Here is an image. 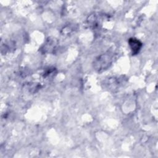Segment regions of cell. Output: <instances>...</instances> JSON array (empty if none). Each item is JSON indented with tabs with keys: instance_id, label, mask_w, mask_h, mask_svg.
Returning <instances> with one entry per match:
<instances>
[{
	"instance_id": "6da1fadb",
	"label": "cell",
	"mask_w": 158,
	"mask_h": 158,
	"mask_svg": "<svg viewBox=\"0 0 158 158\" xmlns=\"http://www.w3.org/2000/svg\"><path fill=\"white\" fill-rule=\"evenodd\" d=\"M112 61V55L109 52L103 54L96 59L94 62V67L98 71L106 70L110 66Z\"/></svg>"
},
{
	"instance_id": "7a4b0ae2",
	"label": "cell",
	"mask_w": 158,
	"mask_h": 158,
	"mask_svg": "<svg viewBox=\"0 0 158 158\" xmlns=\"http://www.w3.org/2000/svg\"><path fill=\"white\" fill-rule=\"evenodd\" d=\"M128 44H129V46L131 50L133 55L137 54L139 52V51L142 47L141 42L139 40H138V39L135 38H130L128 40Z\"/></svg>"
},
{
	"instance_id": "3957f363",
	"label": "cell",
	"mask_w": 158,
	"mask_h": 158,
	"mask_svg": "<svg viewBox=\"0 0 158 158\" xmlns=\"http://www.w3.org/2000/svg\"><path fill=\"white\" fill-rule=\"evenodd\" d=\"M56 46V40L49 38L46 42V43L44 44L43 50L44 51V52H51L55 49Z\"/></svg>"
}]
</instances>
